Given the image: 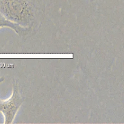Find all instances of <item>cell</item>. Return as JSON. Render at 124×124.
Masks as SVG:
<instances>
[{
	"mask_svg": "<svg viewBox=\"0 0 124 124\" xmlns=\"http://www.w3.org/2000/svg\"><path fill=\"white\" fill-rule=\"evenodd\" d=\"M4 9L7 17L16 23H25L31 15L27 0H4Z\"/></svg>",
	"mask_w": 124,
	"mask_h": 124,
	"instance_id": "cell-1",
	"label": "cell"
},
{
	"mask_svg": "<svg viewBox=\"0 0 124 124\" xmlns=\"http://www.w3.org/2000/svg\"><path fill=\"white\" fill-rule=\"evenodd\" d=\"M4 81V78H0V83ZM23 100L18 91V87L14 85L11 96L5 101L0 100V111L4 116L5 124H12L18 110L23 104Z\"/></svg>",
	"mask_w": 124,
	"mask_h": 124,
	"instance_id": "cell-2",
	"label": "cell"
},
{
	"mask_svg": "<svg viewBox=\"0 0 124 124\" xmlns=\"http://www.w3.org/2000/svg\"><path fill=\"white\" fill-rule=\"evenodd\" d=\"M0 27H7L10 28L18 35L22 36L25 35L28 31V29H26L25 27L9 20L6 16L2 15L1 13H0Z\"/></svg>",
	"mask_w": 124,
	"mask_h": 124,
	"instance_id": "cell-3",
	"label": "cell"
}]
</instances>
